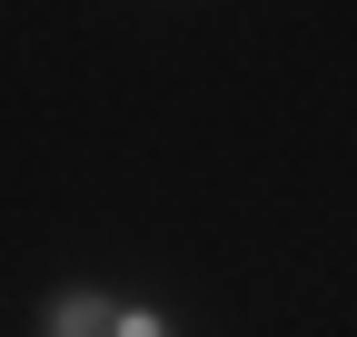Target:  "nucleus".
<instances>
[{"label":"nucleus","mask_w":357,"mask_h":337,"mask_svg":"<svg viewBox=\"0 0 357 337\" xmlns=\"http://www.w3.org/2000/svg\"><path fill=\"white\" fill-rule=\"evenodd\" d=\"M109 318H119V288H100V278H60V288H40L30 337H109Z\"/></svg>","instance_id":"obj_1"},{"label":"nucleus","mask_w":357,"mask_h":337,"mask_svg":"<svg viewBox=\"0 0 357 337\" xmlns=\"http://www.w3.org/2000/svg\"><path fill=\"white\" fill-rule=\"evenodd\" d=\"M109 337H189L159 298H139V288H119V318H109Z\"/></svg>","instance_id":"obj_2"}]
</instances>
